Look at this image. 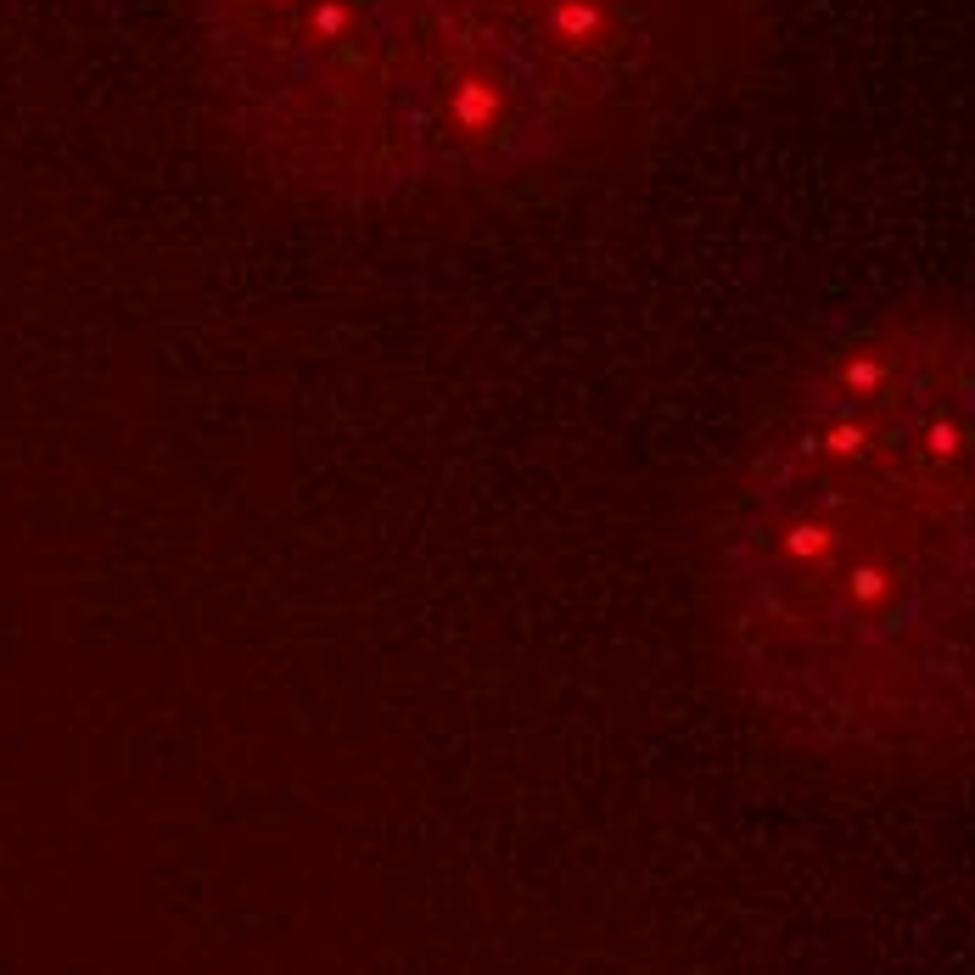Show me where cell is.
Segmentation results:
<instances>
[{
  "label": "cell",
  "instance_id": "obj_2",
  "mask_svg": "<svg viewBox=\"0 0 975 975\" xmlns=\"http://www.w3.org/2000/svg\"><path fill=\"white\" fill-rule=\"evenodd\" d=\"M269 180L331 208L516 197L695 113L774 0H185Z\"/></svg>",
  "mask_w": 975,
  "mask_h": 975
},
{
  "label": "cell",
  "instance_id": "obj_1",
  "mask_svg": "<svg viewBox=\"0 0 975 975\" xmlns=\"http://www.w3.org/2000/svg\"><path fill=\"white\" fill-rule=\"evenodd\" d=\"M707 589L751 701L835 757L975 763V314L903 303L779 387Z\"/></svg>",
  "mask_w": 975,
  "mask_h": 975
}]
</instances>
